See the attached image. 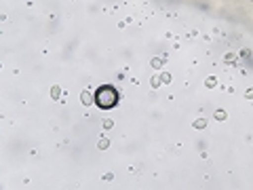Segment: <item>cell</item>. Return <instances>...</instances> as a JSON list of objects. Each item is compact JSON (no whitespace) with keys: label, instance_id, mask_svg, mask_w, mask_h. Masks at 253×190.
<instances>
[{"label":"cell","instance_id":"1","mask_svg":"<svg viewBox=\"0 0 253 190\" xmlns=\"http://www.w3.org/2000/svg\"><path fill=\"white\" fill-rule=\"evenodd\" d=\"M95 104H97L101 110L114 108L118 104V93H116V89H114V87H110V85L99 87V89L95 91Z\"/></svg>","mask_w":253,"mask_h":190}]
</instances>
